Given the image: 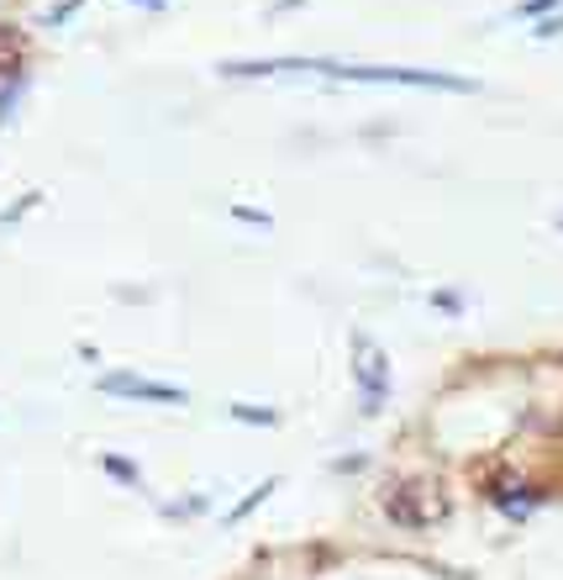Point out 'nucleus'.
<instances>
[{"label":"nucleus","instance_id":"nucleus-1","mask_svg":"<svg viewBox=\"0 0 563 580\" xmlns=\"http://www.w3.org/2000/svg\"><path fill=\"white\" fill-rule=\"evenodd\" d=\"M385 517H390L396 528H432V523L447 517V496L426 481L390 485V491H385Z\"/></svg>","mask_w":563,"mask_h":580},{"label":"nucleus","instance_id":"nucleus-2","mask_svg":"<svg viewBox=\"0 0 563 580\" xmlns=\"http://www.w3.org/2000/svg\"><path fill=\"white\" fill-rule=\"evenodd\" d=\"M100 390H111V396H142V401H185L174 386H153V380H132V375H106Z\"/></svg>","mask_w":563,"mask_h":580},{"label":"nucleus","instance_id":"nucleus-3","mask_svg":"<svg viewBox=\"0 0 563 580\" xmlns=\"http://www.w3.org/2000/svg\"><path fill=\"white\" fill-rule=\"evenodd\" d=\"M353 369L364 380V411H379V401H385V359L364 343V364H353Z\"/></svg>","mask_w":563,"mask_h":580},{"label":"nucleus","instance_id":"nucleus-4","mask_svg":"<svg viewBox=\"0 0 563 580\" xmlns=\"http://www.w3.org/2000/svg\"><path fill=\"white\" fill-rule=\"evenodd\" d=\"M11 53H17V32H6V26H0V69L11 64Z\"/></svg>","mask_w":563,"mask_h":580},{"label":"nucleus","instance_id":"nucleus-5","mask_svg":"<svg viewBox=\"0 0 563 580\" xmlns=\"http://www.w3.org/2000/svg\"><path fill=\"white\" fill-rule=\"evenodd\" d=\"M553 6H559V0H527L521 11H527V17H542V11H553Z\"/></svg>","mask_w":563,"mask_h":580}]
</instances>
